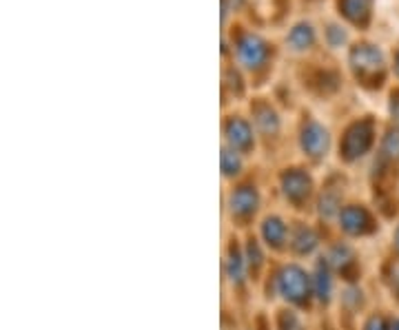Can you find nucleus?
Wrapping results in <instances>:
<instances>
[{
  "label": "nucleus",
  "instance_id": "nucleus-1",
  "mask_svg": "<svg viewBox=\"0 0 399 330\" xmlns=\"http://www.w3.org/2000/svg\"><path fill=\"white\" fill-rule=\"evenodd\" d=\"M280 290L286 299L302 304L306 297V292H308V279L297 266H288L280 275Z\"/></svg>",
  "mask_w": 399,
  "mask_h": 330
},
{
  "label": "nucleus",
  "instance_id": "nucleus-2",
  "mask_svg": "<svg viewBox=\"0 0 399 330\" xmlns=\"http://www.w3.org/2000/svg\"><path fill=\"white\" fill-rule=\"evenodd\" d=\"M342 226L348 230V233H366L370 230V217L364 209H357V206H350L342 213Z\"/></svg>",
  "mask_w": 399,
  "mask_h": 330
},
{
  "label": "nucleus",
  "instance_id": "nucleus-3",
  "mask_svg": "<svg viewBox=\"0 0 399 330\" xmlns=\"http://www.w3.org/2000/svg\"><path fill=\"white\" fill-rule=\"evenodd\" d=\"M256 206H258V195L253 189L244 187V189H240L233 193V198H231V211L233 215L237 217H249L253 211H256Z\"/></svg>",
  "mask_w": 399,
  "mask_h": 330
},
{
  "label": "nucleus",
  "instance_id": "nucleus-4",
  "mask_svg": "<svg viewBox=\"0 0 399 330\" xmlns=\"http://www.w3.org/2000/svg\"><path fill=\"white\" fill-rule=\"evenodd\" d=\"M284 187H286L284 191H286L288 198L302 200V198H306V193H308V178L299 175V173H291V175H286Z\"/></svg>",
  "mask_w": 399,
  "mask_h": 330
},
{
  "label": "nucleus",
  "instance_id": "nucleus-5",
  "mask_svg": "<svg viewBox=\"0 0 399 330\" xmlns=\"http://www.w3.org/2000/svg\"><path fill=\"white\" fill-rule=\"evenodd\" d=\"M284 235H286V226L282 224V219H277V217L266 219V222H264V237H266V242L273 244V246H282Z\"/></svg>",
  "mask_w": 399,
  "mask_h": 330
},
{
  "label": "nucleus",
  "instance_id": "nucleus-6",
  "mask_svg": "<svg viewBox=\"0 0 399 330\" xmlns=\"http://www.w3.org/2000/svg\"><path fill=\"white\" fill-rule=\"evenodd\" d=\"M304 146L313 155H320L326 149V131L313 127L308 133H304Z\"/></svg>",
  "mask_w": 399,
  "mask_h": 330
},
{
  "label": "nucleus",
  "instance_id": "nucleus-7",
  "mask_svg": "<svg viewBox=\"0 0 399 330\" xmlns=\"http://www.w3.org/2000/svg\"><path fill=\"white\" fill-rule=\"evenodd\" d=\"M313 246H315V237H313V233L308 228H299L297 237H295V249L299 253H308Z\"/></svg>",
  "mask_w": 399,
  "mask_h": 330
},
{
  "label": "nucleus",
  "instance_id": "nucleus-8",
  "mask_svg": "<svg viewBox=\"0 0 399 330\" xmlns=\"http://www.w3.org/2000/svg\"><path fill=\"white\" fill-rule=\"evenodd\" d=\"M329 292H331V279H329V273L326 271H318V295L322 299H329Z\"/></svg>",
  "mask_w": 399,
  "mask_h": 330
},
{
  "label": "nucleus",
  "instance_id": "nucleus-9",
  "mask_svg": "<svg viewBox=\"0 0 399 330\" xmlns=\"http://www.w3.org/2000/svg\"><path fill=\"white\" fill-rule=\"evenodd\" d=\"M231 277H233V279H240V277H242V262H240L237 255H235V258H231Z\"/></svg>",
  "mask_w": 399,
  "mask_h": 330
},
{
  "label": "nucleus",
  "instance_id": "nucleus-10",
  "mask_svg": "<svg viewBox=\"0 0 399 330\" xmlns=\"http://www.w3.org/2000/svg\"><path fill=\"white\" fill-rule=\"evenodd\" d=\"M366 330H386L384 320H382V317H373V320L368 322V326H366Z\"/></svg>",
  "mask_w": 399,
  "mask_h": 330
},
{
  "label": "nucleus",
  "instance_id": "nucleus-11",
  "mask_svg": "<svg viewBox=\"0 0 399 330\" xmlns=\"http://www.w3.org/2000/svg\"><path fill=\"white\" fill-rule=\"evenodd\" d=\"M391 330H399V322H393V326H391Z\"/></svg>",
  "mask_w": 399,
  "mask_h": 330
},
{
  "label": "nucleus",
  "instance_id": "nucleus-12",
  "mask_svg": "<svg viewBox=\"0 0 399 330\" xmlns=\"http://www.w3.org/2000/svg\"><path fill=\"white\" fill-rule=\"evenodd\" d=\"M397 249H399V230H397Z\"/></svg>",
  "mask_w": 399,
  "mask_h": 330
}]
</instances>
